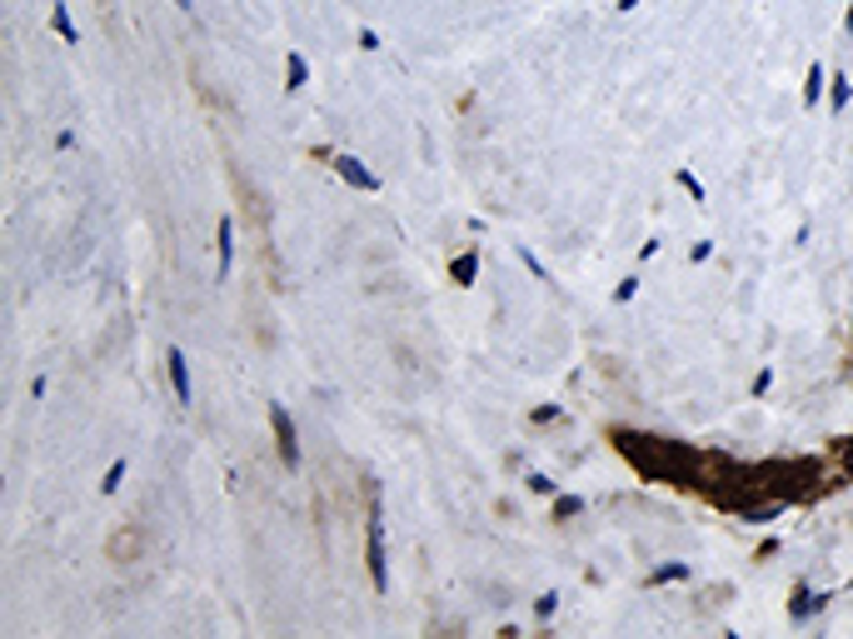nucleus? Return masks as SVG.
I'll return each mask as SVG.
<instances>
[{"mask_svg":"<svg viewBox=\"0 0 853 639\" xmlns=\"http://www.w3.org/2000/svg\"><path fill=\"white\" fill-rule=\"evenodd\" d=\"M365 560H369V580L385 595L389 590V554H385V505H369V525H365Z\"/></svg>","mask_w":853,"mask_h":639,"instance_id":"nucleus-1","label":"nucleus"},{"mask_svg":"<svg viewBox=\"0 0 853 639\" xmlns=\"http://www.w3.org/2000/svg\"><path fill=\"white\" fill-rule=\"evenodd\" d=\"M270 430H275V444H280V460L295 470L300 465V440H295V415L280 400H270Z\"/></svg>","mask_w":853,"mask_h":639,"instance_id":"nucleus-2","label":"nucleus"},{"mask_svg":"<svg viewBox=\"0 0 853 639\" xmlns=\"http://www.w3.org/2000/svg\"><path fill=\"white\" fill-rule=\"evenodd\" d=\"M215 250H220L215 280H230V265H235V220H230V216H220V230H215Z\"/></svg>","mask_w":853,"mask_h":639,"instance_id":"nucleus-3","label":"nucleus"},{"mask_svg":"<svg viewBox=\"0 0 853 639\" xmlns=\"http://www.w3.org/2000/svg\"><path fill=\"white\" fill-rule=\"evenodd\" d=\"M335 170L345 175V180L355 185V190H379V175L369 170L365 161H355V155H335Z\"/></svg>","mask_w":853,"mask_h":639,"instance_id":"nucleus-4","label":"nucleus"},{"mask_svg":"<svg viewBox=\"0 0 853 639\" xmlns=\"http://www.w3.org/2000/svg\"><path fill=\"white\" fill-rule=\"evenodd\" d=\"M165 360H170V385H175V400H180V405H190V360H185V350L180 345H170V355H165Z\"/></svg>","mask_w":853,"mask_h":639,"instance_id":"nucleus-5","label":"nucleus"},{"mask_svg":"<svg viewBox=\"0 0 853 639\" xmlns=\"http://www.w3.org/2000/svg\"><path fill=\"white\" fill-rule=\"evenodd\" d=\"M304 86H310V60H304L300 51H290L285 55V90L295 96V90H304Z\"/></svg>","mask_w":853,"mask_h":639,"instance_id":"nucleus-6","label":"nucleus"},{"mask_svg":"<svg viewBox=\"0 0 853 639\" xmlns=\"http://www.w3.org/2000/svg\"><path fill=\"white\" fill-rule=\"evenodd\" d=\"M450 275H454V285H475V275H479V250H465V255H454V261H450Z\"/></svg>","mask_w":853,"mask_h":639,"instance_id":"nucleus-7","label":"nucleus"},{"mask_svg":"<svg viewBox=\"0 0 853 639\" xmlns=\"http://www.w3.org/2000/svg\"><path fill=\"white\" fill-rule=\"evenodd\" d=\"M833 595H809V590H794V605H789V615L794 619H809V615H819L823 605H829Z\"/></svg>","mask_w":853,"mask_h":639,"instance_id":"nucleus-8","label":"nucleus"},{"mask_svg":"<svg viewBox=\"0 0 853 639\" xmlns=\"http://www.w3.org/2000/svg\"><path fill=\"white\" fill-rule=\"evenodd\" d=\"M51 25H55V35H60L65 45H80V31H76V21H70L65 5H55V11H51Z\"/></svg>","mask_w":853,"mask_h":639,"instance_id":"nucleus-9","label":"nucleus"},{"mask_svg":"<svg viewBox=\"0 0 853 639\" xmlns=\"http://www.w3.org/2000/svg\"><path fill=\"white\" fill-rule=\"evenodd\" d=\"M669 580H689V564H660L649 574V585H669Z\"/></svg>","mask_w":853,"mask_h":639,"instance_id":"nucleus-10","label":"nucleus"},{"mask_svg":"<svg viewBox=\"0 0 853 639\" xmlns=\"http://www.w3.org/2000/svg\"><path fill=\"white\" fill-rule=\"evenodd\" d=\"M569 515H584V499L579 495H560V499H554V520H569Z\"/></svg>","mask_w":853,"mask_h":639,"instance_id":"nucleus-11","label":"nucleus"},{"mask_svg":"<svg viewBox=\"0 0 853 639\" xmlns=\"http://www.w3.org/2000/svg\"><path fill=\"white\" fill-rule=\"evenodd\" d=\"M823 80H829L823 76V66H809V80H804V100H809V106L823 96Z\"/></svg>","mask_w":853,"mask_h":639,"instance_id":"nucleus-12","label":"nucleus"},{"mask_svg":"<svg viewBox=\"0 0 853 639\" xmlns=\"http://www.w3.org/2000/svg\"><path fill=\"white\" fill-rule=\"evenodd\" d=\"M125 460H115V465H110L106 470V480H100V495H115V489H120V480H125Z\"/></svg>","mask_w":853,"mask_h":639,"instance_id":"nucleus-13","label":"nucleus"},{"mask_svg":"<svg viewBox=\"0 0 853 639\" xmlns=\"http://www.w3.org/2000/svg\"><path fill=\"white\" fill-rule=\"evenodd\" d=\"M829 96H833V106H849V96H853V86H849V80H843V76H833V86H829Z\"/></svg>","mask_w":853,"mask_h":639,"instance_id":"nucleus-14","label":"nucleus"},{"mask_svg":"<svg viewBox=\"0 0 853 639\" xmlns=\"http://www.w3.org/2000/svg\"><path fill=\"white\" fill-rule=\"evenodd\" d=\"M634 290H639V275H629V280H619L614 300H619V305H629V300H634Z\"/></svg>","mask_w":853,"mask_h":639,"instance_id":"nucleus-15","label":"nucleus"},{"mask_svg":"<svg viewBox=\"0 0 853 639\" xmlns=\"http://www.w3.org/2000/svg\"><path fill=\"white\" fill-rule=\"evenodd\" d=\"M554 605H560V595H540V599H534V615H540V619H550V615H554Z\"/></svg>","mask_w":853,"mask_h":639,"instance_id":"nucleus-16","label":"nucleus"},{"mask_svg":"<svg viewBox=\"0 0 853 639\" xmlns=\"http://www.w3.org/2000/svg\"><path fill=\"white\" fill-rule=\"evenodd\" d=\"M679 185H684V190H689V196H694V200H704V185H699V180H694V175H689V170H679Z\"/></svg>","mask_w":853,"mask_h":639,"instance_id":"nucleus-17","label":"nucleus"},{"mask_svg":"<svg viewBox=\"0 0 853 639\" xmlns=\"http://www.w3.org/2000/svg\"><path fill=\"white\" fill-rule=\"evenodd\" d=\"M768 385H774V375H768V370H758V375H754V395H768Z\"/></svg>","mask_w":853,"mask_h":639,"instance_id":"nucleus-18","label":"nucleus"},{"mask_svg":"<svg viewBox=\"0 0 853 639\" xmlns=\"http://www.w3.org/2000/svg\"><path fill=\"white\" fill-rule=\"evenodd\" d=\"M175 5H180V11H190V5H195V0H175Z\"/></svg>","mask_w":853,"mask_h":639,"instance_id":"nucleus-19","label":"nucleus"},{"mask_svg":"<svg viewBox=\"0 0 853 639\" xmlns=\"http://www.w3.org/2000/svg\"><path fill=\"white\" fill-rule=\"evenodd\" d=\"M843 25H849V35H853V5H849V21H843Z\"/></svg>","mask_w":853,"mask_h":639,"instance_id":"nucleus-20","label":"nucleus"}]
</instances>
